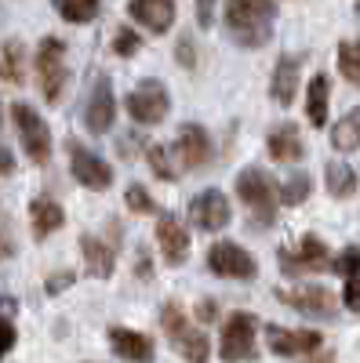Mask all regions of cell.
Wrapping results in <instances>:
<instances>
[{
    "mask_svg": "<svg viewBox=\"0 0 360 363\" xmlns=\"http://www.w3.org/2000/svg\"><path fill=\"white\" fill-rule=\"evenodd\" d=\"M70 171H73V178L80 182L84 189L102 193V189L113 186V167L99 153H92L87 145H80V142H70Z\"/></svg>",
    "mask_w": 360,
    "mask_h": 363,
    "instance_id": "obj_10",
    "label": "cell"
},
{
    "mask_svg": "<svg viewBox=\"0 0 360 363\" xmlns=\"http://www.w3.org/2000/svg\"><path fill=\"white\" fill-rule=\"evenodd\" d=\"M157 244L168 265H182L190 258V233L175 215H160L157 218Z\"/></svg>",
    "mask_w": 360,
    "mask_h": 363,
    "instance_id": "obj_16",
    "label": "cell"
},
{
    "mask_svg": "<svg viewBox=\"0 0 360 363\" xmlns=\"http://www.w3.org/2000/svg\"><path fill=\"white\" fill-rule=\"evenodd\" d=\"M66 215L62 207H58L51 196H33V203H29V225H33V240H48L55 229H62Z\"/></svg>",
    "mask_w": 360,
    "mask_h": 363,
    "instance_id": "obj_21",
    "label": "cell"
},
{
    "mask_svg": "<svg viewBox=\"0 0 360 363\" xmlns=\"http://www.w3.org/2000/svg\"><path fill=\"white\" fill-rule=\"evenodd\" d=\"M109 345L120 359H128V363H153V342H149L142 330L109 327Z\"/></svg>",
    "mask_w": 360,
    "mask_h": 363,
    "instance_id": "obj_18",
    "label": "cell"
},
{
    "mask_svg": "<svg viewBox=\"0 0 360 363\" xmlns=\"http://www.w3.org/2000/svg\"><path fill=\"white\" fill-rule=\"evenodd\" d=\"M212 18H215V0H197V22L207 29Z\"/></svg>",
    "mask_w": 360,
    "mask_h": 363,
    "instance_id": "obj_38",
    "label": "cell"
},
{
    "mask_svg": "<svg viewBox=\"0 0 360 363\" xmlns=\"http://www.w3.org/2000/svg\"><path fill=\"white\" fill-rule=\"evenodd\" d=\"M324 186H327V193H332L335 200H346V196L356 193V174H353L349 164H327V171H324Z\"/></svg>",
    "mask_w": 360,
    "mask_h": 363,
    "instance_id": "obj_26",
    "label": "cell"
},
{
    "mask_svg": "<svg viewBox=\"0 0 360 363\" xmlns=\"http://www.w3.org/2000/svg\"><path fill=\"white\" fill-rule=\"evenodd\" d=\"M128 15H131V22L146 26L149 33L160 37V33H168L171 22H175V4H171V0H131Z\"/></svg>",
    "mask_w": 360,
    "mask_h": 363,
    "instance_id": "obj_17",
    "label": "cell"
},
{
    "mask_svg": "<svg viewBox=\"0 0 360 363\" xmlns=\"http://www.w3.org/2000/svg\"><path fill=\"white\" fill-rule=\"evenodd\" d=\"M171 149L190 171H200L207 164V157H212V138H207V131L200 124H186V128H178Z\"/></svg>",
    "mask_w": 360,
    "mask_h": 363,
    "instance_id": "obj_14",
    "label": "cell"
},
{
    "mask_svg": "<svg viewBox=\"0 0 360 363\" xmlns=\"http://www.w3.org/2000/svg\"><path fill=\"white\" fill-rule=\"evenodd\" d=\"M113 116H116V102H113V84L109 77H95L92 91L84 99V128L92 135H106L113 128Z\"/></svg>",
    "mask_w": 360,
    "mask_h": 363,
    "instance_id": "obj_11",
    "label": "cell"
},
{
    "mask_svg": "<svg viewBox=\"0 0 360 363\" xmlns=\"http://www.w3.org/2000/svg\"><path fill=\"white\" fill-rule=\"evenodd\" d=\"M229 218H233L229 200H226V193H219V189H204V193H197L193 203H190V222H193L197 229H204V233L226 229Z\"/></svg>",
    "mask_w": 360,
    "mask_h": 363,
    "instance_id": "obj_12",
    "label": "cell"
},
{
    "mask_svg": "<svg viewBox=\"0 0 360 363\" xmlns=\"http://www.w3.org/2000/svg\"><path fill=\"white\" fill-rule=\"evenodd\" d=\"M226 33L240 48H266L273 37V22H277V4L273 0H226Z\"/></svg>",
    "mask_w": 360,
    "mask_h": 363,
    "instance_id": "obj_1",
    "label": "cell"
},
{
    "mask_svg": "<svg viewBox=\"0 0 360 363\" xmlns=\"http://www.w3.org/2000/svg\"><path fill=\"white\" fill-rule=\"evenodd\" d=\"M327 91H332L327 73H317L310 80V91H306V113H310L313 128H324V120H327Z\"/></svg>",
    "mask_w": 360,
    "mask_h": 363,
    "instance_id": "obj_23",
    "label": "cell"
},
{
    "mask_svg": "<svg viewBox=\"0 0 360 363\" xmlns=\"http://www.w3.org/2000/svg\"><path fill=\"white\" fill-rule=\"evenodd\" d=\"M15 171V157H11V149L0 145V174H11Z\"/></svg>",
    "mask_w": 360,
    "mask_h": 363,
    "instance_id": "obj_40",
    "label": "cell"
},
{
    "mask_svg": "<svg viewBox=\"0 0 360 363\" xmlns=\"http://www.w3.org/2000/svg\"><path fill=\"white\" fill-rule=\"evenodd\" d=\"M280 301L298 313H306V316H335V294L327 291V287H295V291H280Z\"/></svg>",
    "mask_w": 360,
    "mask_h": 363,
    "instance_id": "obj_15",
    "label": "cell"
},
{
    "mask_svg": "<svg viewBox=\"0 0 360 363\" xmlns=\"http://www.w3.org/2000/svg\"><path fill=\"white\" fill-rule=\"evenodd\" d=\"M128 207L135 211V215H153V211H157V203H153V196H149L146 193V186H138V182H135V186H128Z\"/></svg>",
    "mask_w": 360,
    "mask_h": 363,
    "instance_id": "obj_33",
    "label": "cell"
},
{
    "mask_svg": "<svg viewBox=\"0 0 360 363\" xmlns=\"http://www.w3.org/2000/svg\"><path fill=\"white\" fill-rule=\"evenodd\" d=\"M11 120H15V128H18V138H22L26 157L33 160V164H48V160H51V128L44 124V116H40L33 106L15 102V106H11Z\"/></svg>",
    "mask_w": 360,
    "mask_h": 363,
    "instance_id": "obj_5",
    "label": "cell"
},
{
    "mask_svg": "<svg viewBox=\"0 0 360 363\" xmlns=\"http://www.w3.org/2000/svg\"><path fill=\"white\" fill-rule=\"evenodd\" d=\"M310 189H313L310 174L298 171V174H291V178L284 182V186L277 189V200H280V203H288V207H298V203H302V200L310 196Z\"/></svg>",
    "mask_w": 360,
    "mask_h": 363,
    "instance_id": "obj_29",
    "label": "cell"
},
{
    "mask_svg": "<svg viewBox=\"0 0 360 363\" xmlns=\"http://www.w3.org/2000/svg\"><path fill=\"white\" fill-rule=\"evenodd\" d=\"M55 11L73 26H84L99 15V0H55Z\"/></svg>",
    "mask_w": 360,
    "mask_h": 363,
    "instance_id": "obj_27",
    "label": "cell"
},
{
    "mask_svg": "<svg viewBox=\"0 0 360 363\" xmlns=\"http://www.w3.org/2000/svg\"><path fill=\"white\" fill-rule=\"evenodd\" d=\"M80 255H84V265H87L92 277H99V280L113 277V269H116V247L113 244H106V240H99L92 233H84L80 236Z\"/></svg>",
    "mask_w": 360,
    "mask_h": 363,
    "instance_id": "obj_19",
    "label": "cell"
},
{
    "mask_svg": "<svg viewBox=\"0 0 360 363\" xmlns=\"http://www.w3.org/2000/svg\"><path fill=\"white\" fill-rule=\"evenodd\" d=\"M175 58L182 62L186 69H193L197 66V55H193V40H178V48H175Z\"/></svg>",
    "mask_w": 360,
    "mask_h": 363,
    "instance_id": "obj_36",
    "label": "cell"
},
{
    "mask_svg": "<svg viewBox=\"0 0 360 363\" xmlns=\"http://www.w3.org/2000/svg\"><path fill=\"white\" fill-rule=\"evenodd\" d=\"M236 196H240V203L251 211V222L258 229H269L277 222V203L280 200H277V186L269 182L266 171H258V167L240 171L236 174Z\"/></svg>",
    "mask_w": 360,
    "mask_h": 363,
    "instance_id": "obj_2",
    "label": "cell"
},
{
    "mask_svg": "<svg viewBox=\"0 0 360 363\" xmlns=\"http://www.w3.org/2000/svg\"><path fill=\"white\" fill-rule=\"evenodd\" d=\"M255 330H258V320L251 313H233L222 327V338H219V356L226 363H248L258 356V345H255Z\"/></svg>",
    "mask_w": 360,
    "mask_h": 363,
    "instance_id": "obj_6",
    "label": "cell"
},
{
    "mask_svg": "<svg viewBox=\"0 0 360 363\" xmlns=\"http://www.w3.org/2000/svg\"><path fill=\"white\" fill-rule=\"evenodd\" d=\"M266 149H269V157H273L277 164H298V160H302V153H306L302 135H298L295 124H280V128L269 131Z\"/></svg>",
    "mask_w": 360,
    "mask_h": 363,
    "instance_id": "obj_20",
    "label": "cell"
},
{
    "mask_svg": "<svg viewBox=\"0 0 360 363\" xmlns=\"http://www.w3.org/2000/svg\"><path fill=\"white\" fill-rule=\"evenodd\" d=\"M320 342L324 338L317 330H288V327H277V323H266V345L277 356H306V352H317Z\"/></svg>",
    "mask_w": 360,
    "mask_h": 363,
    "instance_id": "obj_13",
    "label": "cell"
},
{
    "mask_svg": "<svg viewBox=\"0 0 360 363\" xmlns=\"http://www.w3.org/2000/svg\"><path fill=\"white\" fill-rule=\"evenodd\" d=\"M4 258H15V240H11V233H4V225H0V262Z\"/></svg>",
    "mask_w": 360,
    "mask_h": 363,
    "instance_id": "obj_39",
    "label": "cell"
},
{
    "mask_svg": "<svg viewBox=\"0 0 360 363\" xmlns=\"http://www.w3.org/2000/svg\"><path fill=\"white\" fill-rule=\"evenodd\" d=\"M146 160H149V167H153V174L160 182H175L178 178V171L171 167V157H168L164 145H146Z\"/></svg>",
    "mask_w": 360,
    "mask_h": 363,
    "instance_id": "obj_30",
    "label": "cell"
},
{
    "mask_svg": "<svg viewBox=\"0 0 360 363\" xmlns=\"http://www.w3.org/2000/svg\"><path fill=\"white\" fill-rule=\"evenodd\" d=\"M342 301H346V309L360 313V277L346 280V291H342Z\"/></svg>",
    "mask_w": 360,
    "mask_h": 363,
    "instance_id": "obj_35",
    "label": "cell"
},
{
    "mask_svg": "<svg viewBox=\"0 0 360 363\" xmlns=\"http://www.w3.org/2000/svg\"><path fill=\"white\" fill-rule=\"evenodd\" d=\"M138 48H142V40H138V33H135L131 26H120L116 33H113V51H116L120 58H131Z\"/></svg>",
    "mask_w": 360,
    "mask_h": 363,
    "instance_id": "obj_31",
    "label": "cell"
},
{
    "mask_svg": "<svg viewBox=\"0 0 360 363\" xmlns=\"http://www.w3.org/2000/svg\"><path fill=\"white\" fill-rule=\"evenodd\" d=\"M295 91H298V58L284 55V58H277L273 80H269V95H273L277 106H291L295 102Z\"/></svg>",
    "mask_w": 360,
    "mask_h": 363,
    "instance_id": "obj_22",
    "label": "cell"
},
{
    "mask_svg": "<svg viewBox=\"0 0 360 363\" xmlns=\"http://www.w3.org/2000/svg\"><path fill=\"white\" fill-rule=\"evenodd\" d=\"M306 363H335V352H327V349H324V352H313Z\"/></svg>",
    "mask_w": 360,
    "mask_h": 363,
    "instance_id": "obj_42",
    "label": "cell"
},
{
    "mask_svg": "<svg viewBox=\"0 0 360 363\" xmlns=\"http://www.w3.org/2000/svg\"><path fill=\"white\" fill-rule=\"evenodd\" d=\"M15 338H18V335H15V323H11L8 316H0V359L15 349Z\"/></svg>",
    "mask_w": 360,
    "mask_h": 363,
    "instance_id": "obj_34",
    "label": "cell"
},
{
    "mask_svg": "<svg viewBox=\"0 0 360 363\" xmlns=\"http://www.w3.org/2000/svg\"><path fill=\"white\" fill-rule=\"evenodd\" d=\"M197 316H200L204 323H212V320H215V301H200V306H197Z\"/></svg>",
    "mask_w": 360,
    "mask_h": 363,
    "instance_id": "obj_41",
    "label": "cell"
},
{
    "mask_svg": "<svg viewBox=\"0 0 360 363\" xmlns=\"http://www.w3.org/2000/svg\"><path fill=\"white\" fill-rule=\"evenodd\" d=\"M128 116L135 120V124H146V128H153V124H160V120L168 116V109H171V99H168V87L160 84V80H142V84H135L131 87V95H128Z\"/></svg>",
    "mask_w": 360,
    "mask_h": 363,
    "instance_id": "obj_8",
    "label": "cell"
},
{
    "mask_svg": "<svg viewBox=\"0 0 360 363\" xmlns=\"http://www.w3.org/2000/svg\"><path fill=\"white\" fill-rule=\"evenodd\" d=\"M73 280H77V277H73L70 269H66V272H55V277L48 280V294H58V291H66V287H70Z\"/></svg>",
    "mask_w": 360,
    "mask_h": 363,
    "instance_id": "obj_37",
    "label": "cell"
},
{
    "mask_svg": "<svg viewBox=\"0 0 360 363\" xmlns=\"http://www.w3.org/2000/svg\"><path fill=\"white\" fill-rule=\"evenodd\" d=\"M356 15H360V0H356Z\"/></svg>",
    "mask_w": 360,
    "mask_h": 363,
    "instance_id": "obj_43",
    "label": "cell"
},
{
    "mask_svg": "<svg viewBox=\"0 0 360 363\" xmlns=\"http://www.w3.org/2000/svg\"><path fill=\"white\" fill-rule=\"evenodd\" d=\"M207 269L222 280H255L258 277L255 258L240 244H233V240H219V244L207 251Z\"/></svg>",
    "mask_w": 360,
    "mask_h": 363,
    "instance_id": "obj_9",
    "label": "cell"
},
{
    "mask_svg": "<svg viewBox=\"0 0 360 363\" xmlns=\"http://www.w3.org/2000/svg\"><path fill=\"white\" fill-rule=\"evenodd\" d=\"M339 73L360 87V40H342L339 44Z\"/></svg>",
    "mask_w": 360,
    "mask_h": 363,
    "instance_id": "obj_28",
    "label": "cell"
},
{
    "mask_svg": "<svg viewBox=\"0 0 360 363\" xmlns=\"http://www.w3.org/2000/svg\"><path fill=\"white\" fill-rule=\"evenodd\" d=\"M332 145L339 149V153H353V149H360V109H349L332 128Z\"/></svg>",
    "mask_w": 360,
    "mask_h": 363,
    "instance_id": "obj_25",
    "label": "cell"
},
{
    "mask_svg": "<svg viewBox=\"0 0 360 363\" xmlns=\"http://www.w3.org/2000/svg\"><path fill=\"white\" fill-rule=\"evenodd\" d=\"M332 269L339 272V277H346V280L360 277V247H346L339 258H332Z\"/></svg>",
    "mask_w": 360,
    "mask_h": 363,
    "instance_id": "obj_32",
    "label": "cell"
},
{
    "mask_svg": "<svg viewBox=\"0 0 360 363\" xmlns=\"http://www.w3.org/2000/svg\"><path fill=\"white\" fill-rule=\"evenodd\" d=\"M277 258H280L284 277H306V272L332 269V251H327V244L313 233L298 240V247H280Z\"/></svg>",
    "mask_w": 360,
    "mask_h": 363,
    "instance_id": "obj_7",
    "label": "cell"
},
{
    "mask_svg": "<svg viewBox=\"0 0 360 363\" xmlns=\"http://www.w3.org/2000/svg\"><path fill=\"white\" fill-rule=\"evenodd\" d=\"M33 69L40 77L44 99L55 106L58 99H62V91H66V44L58 37H44L37 44V55H33Z\"/></svg>",
    "mask_w": 360,
    "mask_h": 363,
    "instance_id": "obj_4",
    "label": "cell"
},
{
    "mask_svg": "<svg viewBox=\"0 0 360 363\" xmlns=\"http://www.w3.org/2000/svg\"><path fill=\"white\" fill-rule=\"evenodd\" d=\"M160 327H164V335L171 338L175 352L182 356L186 363H207V356H212L207 335L186 320V313H182V306H178V301H168V306L160 309Z\"/></svg>",
    "mask_w": 360,
    "mask_h": 363,
    "instance_id": "obj_3",
    "label": "cell"
},
{
    "mask_svg": "<svg viewBox=\"0 0 360 363\" xmlns=\"http://www.w3.org/2000/svg\"><path fill=\"white\" fill-rule=\"evenodd\" d=\"M22 77H26V48L22 40H8L0 48V80L22 84Z\"/></svg>",
    "mask_w": 360,
    "mask_h": 363,
    "instance_id": "obj_24",
    "label": "cell"
}]
</instances>
